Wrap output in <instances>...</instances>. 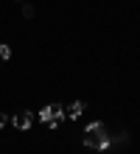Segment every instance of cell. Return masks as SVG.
<instances>
[{"instance_id":"3957f363","label":"cell","mask_w":140,"mask_h":154,"mask_svg":"<svg viewBox=\"0 0 140 154\" xmlns=\"http://www.w3.org/2000/svg\"><path fill=\"white\" fill-rule=\"evenodd\" d=\"M11 123L17 126V129H28V126H31V112H25V109L17 112V115L11 118Z\"/></svg>"},{"instance_id":"6da1fadb","label":"cell","mask_w":140,"mask_h":154,"mask_svg":"<svg viewBox=\"0 0 140 154\" xmlns=\"http://www.w3.org/2000/svg\"><path fill=\"white\" fill-rule=\"evenodd\" d=\"M84 146L98 149V151H107L112 146V137H109L107 126L104 123H90L87 129H84Z\"/></svg>"},{"instance_id":"8992f818","label":"cell","mask_w":140,"mask_h":154,"mask_svg":"<svg viewBox=\"0 0 140 154\" xmlns=\"http://www.w3.org/2000/svg\"><path fill=\"white\" fill-rule=\"evenodd\" d=\"M23 14H25V17H34V8L28 6V3H23Z\"/></svg>"},{"instance_id":"7a4b0ae2","label":"cell","mask_w":140,"mask_h":154,"mask_svg":"<svg viewBox=\"0 0 140 154\" xmlns=\"http://www.w3.org/2000/svg\"><path fill=\"white\" fill-rule=\"evenodd\" d=\"M62 118H64L62 104H48V106H45V109L39 112V121L48 126V129H56V126L62 123Z\"/></svg>"},{"instance_id":"5b68a950","label":"cell","mask_w":140,"mask_h":154,"mask_svg":"<svg viewBox=\"0 0 140 154\" xmlns=\"http://www.w3.org/2000/svg\"><path fill=\"white\" fill-rule=\"evenodd\" d=\"M0 59H11V48L8 45H0Z\"/></svg>"},{"instance_id":"277c9868","label":"cell","mask_w":140,"mask_h":154,"mask_svg":"<svg viewBox=\"0 0 140 154\" xmlns=\"http://www.w3.org/2000/svg\"><path fill=\"white\" fill-rule=\"evenodd\" d=\"M81 112H84V104H81V101H76V104H70V109L64 112V115H67V118H79Z\"/></svg>"},{"instance_id":"52a82bcc","label":"cell","mask_w":140,"mask_h":154,"mask_svg":"<svg viewBox=\"0 0 140 154\" xmlns=\"http://www.w3.org/2000/svg\"><path fill=\"white\" fill-rule=\"evenodd\" d=\"M6 123H8V118H6V115H0V129H3Z\"/></svg>"}]
</instances>
